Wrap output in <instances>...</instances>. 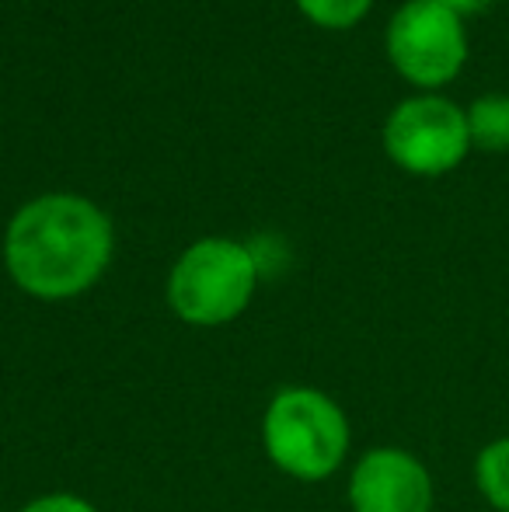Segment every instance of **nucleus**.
Wrapping results in <instances>:
<instances>
[{"mask_svg":"<svg viewBox=\"0 0 509 512\" xmlns=\"http://www.w3.org/2000/svg\"><path fill=\"white\" fill-rule=\"evenodd\" d=\"M475 488L496 512H509V436L492 439L478 450Z\"/></svg>","mask_w":509,"mask_h":512,"instance_id":"nucleus-8","label":"nucleus"},{"mask_svg":"<svg viewBox=\"0 0 509 512\" xmlns=\"http://www.w3.org/2000/svg\"><path fill=\"white\" fill-rule=\"evenodd\" d=\"M384 150L415 178H440L461 168L471 150L468 115L443 95H412L384 122Z\"/></svg>","mask_w":509,"mask_h":512,"instance_id":"nucleus-5","label":"nucleus"},{"mask_svg":"<svg viewBox=\"0 0 509 512\" xmlns=\"http://www.w3.org/2000/svg\"><path fill=\"white\" fill-rule=\"evenodd\" d=\"M353 429L332 394L307 384L279 387L262 411V450L286 478L318 485L349 457Z\"/></svg>","mask_w":509,"mask_h":512,"instance_id":"nucleus-2","label":"nucleus"},{"mask_svg":"<svg viewBox=\"0 0 509 512\" xmlns=\"http://www.w3.org/2000/svg\"><path fill=\"white\" fill-rule=\"evenodd\" d=\"M18 512H98V506L77 492H46L28 499Z\"/></svg>","mask_w":509,"mask_h":512,"instance_id":"nucleus-10","label":"nucleus"},{"mask_svg":"<svg viewBox=\"0 0 509 512\" xmlns=\"http://www.w3.org/2000/svg\"><path fill=\"white\" fill-rule=\"evenodd\" d=\"M384 49L391 67L422 95L457 81L468 63V28L436 0H408L387 21Z\"/></svg>","mask_w":509,"mask_h":512,"instance_id":"nucleus-4","label":"nucleus"},{"mask_svg":"<svg viewBox=\"0 0 509 512\" xmlns=\"http://www.w3.org/2000/svg\"><path fill=\"white\" fill-rule=\"evenodd\" d=\"M349 512H433L429 467L401 446H370L349 471Z\"/></svg>","mask_w":509,"mask_h":512,"instance_id":"nucleus-6","label":"nucleus"},{"mask_svg":"<svg viewBox=\"0 0 509 512\" xmlns=\"http://www.w3.org/2000/svg\"><path fill=\"white\" fill-rule=\"evenodd\" d=\"M300 14L328 32H346L370 14L374 0H297Z\"/></svg>","mask_w":509,"mask_h":512,"instance_id":"nucleus-9","label":"nucleus"},{"mask_svg":"<svg viewBox=\"0 0 509 512\" xmlns=\"http://www.w3.org/2000/svg\"><path fill=\"white\" fill-rule=\"evenodd\" d=\"M440 7H447L450 14H457V18H471V14H482L485 7H489V0H436Z\"/></svg>","mask_w":509,"mask_h":512,"instance_id":"nucleus-11","label":"nucleus"},{"mask_svg":"<svg viewBox=\"0 0 509 512\" xmlns=\"http://www.w3.org/2000/svg\"><path fill=\"white\" fill-rule=\"evenodd\" d=\"M258 279L262 272L245 241L203 237L175 258L164 297L182 324L224 328L252 307Z\"/></svg>","mask_w":509,"mask_h":512,"instance_id":"nucleus-3","label":"nucleus"},{"mask_svg":"<svg viewBox=\"0 0 509 512\" xmlns=\"http://www.w3.org/2000/svg\"><path fill=\"white\" fill-rule=\"evenodd\" d=\"M468 115L471 147L485 154H506L509 150V95L506 91H489L478 95L475 102L464 108Z\"/></svg>","mask_w":509,"mask_h":512,"instance_id":"nucleus-7","label":"nucleus"},{"mask_svg":"<svg viewBox=\"0 0 509 512\" xmlns=\"http://www.w3.org/2000/svg\"><path fill=\"white\" fill-rule=\"evenodd\" d=\"M116 230L98 203L49 192L25 203L4 230V269L25 297L63 304L95 290L109 272Z\"/></svg>","mask_w":509,"mask_h":512,"instance_id":"nucleus-1","label":"nucleus"}]
</instances>
